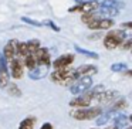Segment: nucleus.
<instances>
[{"label":"nucleus","mask_w":132,"mask_h":129,"mask_svg":"<svg viewBox=\"0 0 132 129\" xmlns=\"http://www.w3.org/2000/svg\"><path fill=\"white\" fill-rule=\"evenodd\" d=\"M72 61H74V55H72V54H65V55L58 57L57 60L53 63V67H54L55 70H57V68H65V67L71 65Z\"/></svg>","instance_id":"9d476101"},{"label":"nucleus","mask_w":132,"mask_h":129,"mask_svg":"<svg viewBox=\"0 0 132 129\" xmlns=\"http://www.w3.org/2000/svg\"><path fill=\"white\" fill-rule=\"evenodd\" d=\"M24 65L29 68V71L30 70H33L36 65H37V61H36V58H34V55L33 54H29V55H26L24 57Z\"/></svg>","instance_id":"6ab92c4d"},{"label":"nucleus","mask_w":132,"mask_h":129,"mask_svg":"<svg viewBox=\"0 0 132 129\" xmlns=\"http://www.w3.org/2000/svg\"><path fill=\"white\" fill-rule=\"evenodd\" d=\"M6 87H7V92H9V95H12V97H20L21 95V91L19 89L17 85L10 84V85H6Z\"/></svg>","instance_id":"5701e85b"},{"label":"nucleus","mask_w":132,"mask_h":129,"mask_svg":"<svg viewBox=\"0 0 132 129\" xmlns=\"http://www.w3.org/2000/svg\"><path fill=\"white\" fill-rule=\"evenodd\" d=\"M114 26V21L111 19H95L91 23H88V27L91 30H108Z\"/></svg>","instance_id":"39448f33"},{"label":"nucleus","mask_w":132,"mask_h":129,"mask_svg":"<svg viewBox=\"0 0 132 129\" xmlns=\"http://www.w3.org/2000/svg\"><path fill=\"white\" fill-rule=\"evenodd\" d=\"M128 67H126V64H123V63H117V64H112V67H111V70L114 72H119V71H123V70H126Z\"/></svg>","instance_id":"393cba45"},{"label":"nucleus","mask_w":132,"mask_h":129,"mask_svg":"<svg viewBox=\"0 0 132 129\" xmlns=\"http://www.w3.org/2000/svg\"><path fill=\"white\" fill-rule=\"evenodd\" d=\"M128 116H126L125 114H122V115H119L118 118H115V126H117V129H119V128H125L126 125H128Z\"/></svg>","instance_id":"a211bd4d"},{"label":"nucleus","mask_w":132,"mask_h":129,"mask_svg":"<svg viewBox=\"0 0 132 129\" xmlns=\"http://www.w3.org/2000/svg\"><path fill=\"white\" fill-rule=\"evenodd\" d=\"M27 48H29V53H30V54H34V53L36 51H37V50L38 48H40V41H38V40H36V38H34V40H30V41H27Z\"/></svg>","instance_id":"aec40b11"},{"label":"nucleus","mask_w":132,"mask_h":129,"mask_svg":"<svg viewBox=\"0 0 132 129\" xmlns=\"http://www.w3.org/2000/svg\"><path fill=\"white\" fill-rule=\"evenodd\" d=\"M119 46H121V48H123V50H129V48H131V46H132L131 38H126V40H123L122 43L119 44Z\"/></svg>","instance_id":"cd10ccee"},{"label":"nucleus","mask_w":132,"mask_h":129,"mask_svg":"<svg viewBox=\"0 0 132 129\" xmlns=\"http://www.w3.org/2000/svg\"><path fill=\"white\" fill-rule=\"evenodd\" d=\"M91 85H92V78L89 77V75L80 77V78H78V82L71 85V92H72V94H75V95L81 94V92H85Z\"/></svg>","instance_id":"20e7f679"},{"label":"nucleus","mask_w":132,"mask_h":129,"mask_svg":"<svg viewBox=\"0 0 132 129\" xmlns=\"http://www.w3.org/2000/svg\"><path fill=\"white\" fill-rule=\"evenodd\" d=\"M106 121H109L108 119V116H106V114L105 115H98L97 116V125H104V123H106Z\"/></svg>","instance_id":"bb28decb"},{"label":"nucleus","mask_w":132,"mask_h":129,"mask_svg":"<svg viewBox=\"0 0 132 129\" xmlns=\"http://www.w3.org/2000/svg\"><path fill=\"white\" fill-rule=\"evenodd\" d=\"M91 97H88V95L82 94L81 97H77L74 98V99L70 101V106H78V108H87V106L91 104Z\"/></svg>","instance_id":"f8f14e48"},{"label":"nucleus","mask_w":132,"mask_h":129,"mask_svg":"<svg viewBox=\"0 0 132 129\" xmlns=\"http://www.w3.org/2000/svg\"><path fill=\"white\" fill-rule=\"evenodd\" d=\"M119 97H121V94L117 91H102L98 95H95L94 99L100 101L102 104H109V102H114L115 99H118Z\"/></svg>","instance_id":"423d86ee"},{"label":"nucleus","mask_w":132,"mask_h":129,"mask_svg":"<svg viewBox=\"0 0 132 129\" xmlns=\"http://www.w3.org/2000/svg\"><path fill=\"white\" fill-rule=\"evenodd\" d=\"M16 44H17V41L16 40H12L9 41V43L4 46L3 48V57L6 58V60H13V58L16 57Z\"/></svg>","instance_id":"ddd939ff"},{"label":"nucleus","mask_w":132,"mask_h":129,"mask_svg":"<svg viewBox=\"0 0 132 129\" xmlns=\"http://www.w3.org/2000/svg\"><path fill=\"white\" fill-rule=\"evenodd\" d=\"M122 27H125V29H131V27H132V23H129V21L122 23Z\"/></svg>","instance_id":"7c9ffc66"},{"label":"nucleus","mask_w":132,"mask_h":129,"mask_svg":"<svg viewBox=\"0 0 132 129\" xmlns=\"http://www.w3.org/2000/svg\"><path fill=\"white\" fill-rule=\"evenodd\" d=\"M126 38H129V33H126L125 30H112L104 38V46L106 50H114L119 47V44Z\"/></svg>","instance_id":"f257e3e1"},{"label":"nucleus","mask_w":132,"mask_h":129,"mask_svg":"<svg viewBox=\"0 0 132 129\" xmlns=\"http://www.w3.org/2000/svg\"><path fill=\"white\" fill-rule=\"evenodd\" d=\"M115 129H117V128H115Z\"/></svg>","instance_id":"72a5a7b5"},{"label":"nucleus","mask_w":132,"mask_h":129,"mask_svg":"<svg viewBox=\"0 0 132 129\" xmlns=\"http://www.w3.org/2000/svg\"><path fill=\"white\" fill-rule=\"evenodd\" d=\"M92 129H98V128H92Z\"/></svg>","instance_id":"473e14b6"},{"label":"nucleus","mask_w":132,"mask_h":129,"mask_svg":"<svg viewBox=\"0 0 132 129\" xmlns=\"http://www.w3.org/2000/svg\"><path fill=\"white\" fill-rule=\"evenodd\" d=\"M123 7V3L118 0H104L100 6V13L105 19H111L119 13V9Z\"/></svg>","instance_id":"f03ea898"},{"label":"nucleus","mask_w":132,"mask_h":129,"mask_svg":"<svg viewBox=\"0 0 132 129\" xmlns=\"http://www.w3.org/2000/svg\"><path fill=\"white\" fill-rule=\"evenodd\" d=\"M126 106H128L126 99H125V98H122V97H119V98H118V101L114 104V109H119V111H121V109H125Z\"/></svg>","instance_id":"b1692460"},{"label":"nucleus","mask_w":132,"mask_h":129,"mask_svg":"<svg viewBox=\"0 0 132 129\" xmlns=\"http://www.w3.org/2000/svg\"><path fill=\"white\" fill-rule=\"evenodd\" d=\"M10 71H12V77L16 80H20L23 77V64L20 63L17 55L13 60H10Z\"/></svg>","instance_id":"6e6552de"},{"label":"nucleus","mask_w":132,"mask_h":129,"mask_svg":"<svg viewBox=\"0 0 132 129\" xmlns=\"http://www.w3.org/2000/svg\"><path fill=\"white\" fill-rule=\"evenodd\" d=\"M29 48H27V44L26 43H17L16 44V55L17 57H26L29 55Z\"/></svg>","instance_id":"2eb2a0df"},{"label":"nucleus","mask_w":132,"mask_h":129,"mask_svg":"<svg viewBox=\"0 0 132 129\" xmlns=\"http://www.w3.org/2000/svg\"><path fill=\"white\" fill-rule=\"evenodd\" d=\"M97 71H98L97 67L91 65V64H87V65H81V67H78L77 70H74V74L77 75L78 78L85 77V75H89V77H91V75H94Z\"/></svg>","instance_id":"9b49d317"},{"label":"nucleus","mask_w":132,"mask_h":129,"mask_svg":"<svg viewBox=\"0 0 132 129\" xmlns=\"http://www.w3.org/2000/svg\"><path fill=\"white\" fill-rule=\"evenodd\" d=\"M101 114H102V111L100 108H88V109H78L72 114V116L77 121H87V119H94Z\"/></svg>","instance_id":"7ed1b4c3"},{"label":"nucleus","mask_w":132,"mask_h":129,"mask_svg":"<svg viewBox=\"0 0 132 129\" xmlns=\"http://www.w3.org/2000/svg\"><path fill=\"white\" fill-rule=\"evenodd\" d=\"M97 7H98L97 0H91V2H87V3L80 4V10H78V12H82V13L94 12V10H97Z\"/></svg>","instance_id":"4468645a"},{"label":"nucleus","mask_w":132,"mask_h":129,"mask_svg":"<svg viewBox=\"0 0 132 129\" xmlns=\"http://www.w3.org/2000/svg\"><path fill=\"white\" fill-rule=\"evenodd\" d=\"M95 19H98V16H97V13H95V10H94V12L84 13L82 17H81V21L85 23V24H88V23H91L92 20H95Z\"/></svg>","instance_id":"412c9836"},{"label":"nucleus","mask_w":132,"mask_h":129,"mask_svg":"<svg viewBox=\"0 0 132 129\" xmlns=\"http://www.w3.org/2000/svg\"><path fill=\"white\" fill-rule=\"evenodd\" d=\"M33 55H34L37 64H46V65H50V64H51V58H50L48 48H41L40 47V48H38Z\"/></svg>","instance_id":"1a4fd4ad"},{"label":"nucleus","mask_w":132,"mask_h":129,"mask_svg":"<svg viewBox=\"0 0 132 129\" xmlns=\"http://www.w3.org/2000/svg\"><path fill=\"white\" fill-rule=\"evenodd\" d=\"M7 84H9V71L7 68H0V88H4Z\"/></svg>","instance_id":"dca6fc26"},{"label":"nucleus","mask_w":132,"mask_h":129,"mask_svg":"<svg viewBox=\"0 0 132 129\" xmlns=\"http://www.w3.org/2000/svg\"><path fill=\"white\" fill-rule=\"evenodd\" d=\"M34 122H36L34 118H26L20 122L19 129H34Z\"/></svg>","instance_id":"f3484780"},{"label":"nucleus","mask_w":132,"mask_h":129,"mask_svg":"<svg viewBox=\"0 0 132 129\" xmlns=\"http://www.w3.org/2000/svg\"><path fill=\"white\" fill-rule=\"evenodd\" d=\"M48 68H50V65H46V64H37L33 70H30L29 77L31 78V80H41V78H44L47 75Z\"/></svg>","instance_id":"0eeeda50"},{"label":"nucleus","mask_w":132,"mask_h":129,"mask_svg":"<svg viewBox=\"0 0 132 129\" xmlns=\"http://www.w3.org/2000/svg\"><path fill=\"white\" fill-rule=\"evenodd\" d=\"M21 20H23L24 23H29V24H31V26H36V27H41V26H43V24H41L40 21L31 20V19H29V17H21Z\"/></svg>","instance_id":"a878e982"},{"label":"nucleus","mask_w":132,"mask_h":129,"mask_svg":"<svg viewBox=\"0 0 132 129\" xmlns=\"http://www.w3.org/2000/svg\"><path fill=\"white\" fill-rule=\"evenodd\" d=\"M40 129H53V125H51V123H48V122H46Z\"/></svg>","instance_id":"c756f323"},{"label":"nucleus","mask_w":132,"mask_h":129,"mask_svg":"<svg viewBox=\"0 0 132 129\" xmlns=\"http://www.w3.org/2000/svg\"><path fill=\"white\" fill-rule=\"evenodd\" d=\"M74 48H75V51H77V53H80V54H82V55H87V57H91V58H94V60H97V58H98V54H95V53L89 51V50L81 48L80 46H75Z\"/></svg>","instance_id":"4be33fe9"},{"label":"nucleus","mask_w":132,"mask_h":129,"mask_svg":"<svg viewBox=\"0 0 132 129\" xmlns=\"http://www.w3.org/2000/svg\"><path fill=\"white\" fill-rule=\"evenodd\" d=\"M77 3H80V4H82V3H87V2H91V0H75Z\"/></svg>","instance_id":"2f4dec72"},{"label":"nucleus","mask_w":132,"mask_h":129,"mask_svg":"<svg viewBox=\"0 0 132 129\" xmlns=\"http://www.w3.org/2000/svg\"><path fill=\"white\" fill-rule=\"evenodd\" d=\"M46 24H47L48 27H51V29L54 30L55 33H58V31H60V27H58L55 23H53V21H50V20H48V21H46Z\"/></svg>","instance_id":"c85d7f7f"}]
</instances>
